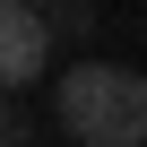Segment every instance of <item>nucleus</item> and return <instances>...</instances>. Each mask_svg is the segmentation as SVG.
<instances>
[{
  "mask_svg": "<svg viewBox=\"0 0 147 147\" xmlns=\"http://www.w3.org/2000/svg\"><path fill=\"white\" fill-rule=\"evenodd\" d=\"M52 113H61V130L78 147H147V78L138 69H113V61L61 69Z\"/></svg>",
  "mask_w": 147,
  "mask_h": 147,
  "instance_id": "obj_1",
  "label": "nucleus"
},
{
  "mask_svg": "<svg viewBox=\"0 0 147 147\" xmlns=\"http://www.w3.org/2000/svg\"><path fill=\"white\" fill-rule=\"evenodd\" d=\"M43 61H52L43 9H35V0H0V87H26Z\"/></svg>",
  "mask_w": 147,
  "mask_h": 147,
  "instance_id": "obj_2",
  "label": "nucleus"
},
{
  "mask_svg": "<svg viewBox=\"0 0 147 147\" xmlns=\"http://www.w3.org/2000/svg\"><path fill=\"white\" fill-rule=\"evenodd\" d=\"M0 130H9V87H0ZM0 147H9V138H0Z\"/></svg>",
  "mask_w": 147,
  "mask_h": 147,
  "instance_id": "obj_3",
  "label": "nucleus"
},
{
  "mask_svg": "<svg viewBox=\"0 0 147 147\" xmlns=\"http://www.w3.org/2000/svg\"><path fill=\"white\" fill-rule=\"evenodd\" d=\"M35 9H61V0H35Z\"/></svg>",
  "mask_w": 147,
  "mask_h": 147,
  "instance_id": "obj_4",
  "label": "nucleus"
}]
</instances>
